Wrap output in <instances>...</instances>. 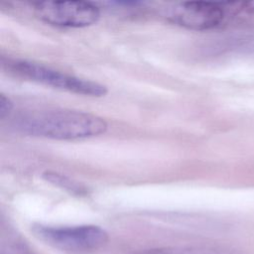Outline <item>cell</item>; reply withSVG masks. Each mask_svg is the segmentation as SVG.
I'll use <instances>...</instances> for the list:
<instances>
[{
    "instance_id": "obj_1",
    "label": "cell",
    "mask_w": 254,
    "mask_h": 254,
    "mask_svg": "<svg viewBox=\"0 0 254 254\" xmlns=\"http://www.w3.org/2000/svg\"><path fill=\"white\" fill-rule=\"evenodd\" d=\"M18 130L31 136L56 140H77L98 136L107 129L106 121L89 112L65 108L31 110L15 119Z\"/></svg>"
},
{
    "instance_id": "obj_2",
    "label": "cell",
    "mask_w": 254,
    "mask_h": 254,
    "mask_svg": "<svg viewBox=\"0 0 254 254\" xmlns=\"http://www.w3.org/2000/svg\"><path fill=\"white\" fill-rule=\"evenodd\" d=\"M254 14V1H189L176 5L168 19L190 30L204 31L221 26L228 20Z\"/></svg>"
},
{
    "instance_id": "obj_3",
    "label": "cell",
    "mask_w": 254,
    "mask_h": 254,
    "mask_svg": "<svg viewBox=\"0 0 254 254\" xmlns=\"http://www.w3.org/2000/svg\"><path fill=\"white\" fill-rule=\"evenodd\" d=\"M34 235L46 244L72 254L92 252L102 248L108 241V233L93 224L72 226H52L35 224Z\"/></svg>"
},
{
    "instance_id": "obj_4",
    "label": "cell",
    "mask_w": 254,
    "mask_h": 254,
    "mask_svg": "<svg viewBox=\"0 0 254 254\" xmlns=\"http://www.w3.org/2000/svg\"><path fill=\"white\" fill-rule=\"evenodd\" d=\"M7 66L20 76L76 94L100 97L104 96L108 91L107 87L99 82L70 75L50 66L30 61H8Z\"/></svg>"
},
{
    "instance_id": "obj_5",
    "label": "cell",
    "mask_w": 254,
    "mask_h": 254,
    "mask_svg": "<svg viewBox=\"0 0 254 254\" xmlns=\"http://www.w3.org/2000/svg\"><path fill=\"white\" fill-rule=\"evenodd\" d=\"M33 9L40 20L58 27L83 28L95 24L100 17L96 4L81 0L35 2Z\"/></svg>"
},
{
    "instance_id": "obj_6",
    "label": "cell",
    "mask_w": 254,
    "mask_h": 254,
    "mask_svg": "<svg viewBox=\"0 0 254 254\" xmlns=\"http://www.w3.org/2000/svg\"><path fill=\"white\" fill-rule=\"evenodd\" d=\"M43 177L46 181L50 182L51 184L58 186L62 189H64L66 190H69L71 192H76L80 194L85 190L83 186L77 184L76 182L72 181L68 177H65L62 174H58L55 172H46L43 174Z\"/></svg>"
},
{
    "instance_id": "obj_7",
    "label": "cell",
    "mask_w": 254,
    "mask_h": 254,
    "mask_svg": "<svg viewBox=\"0 0 254 254\" xmlns=\"http://www.w3.org/2000/svg\"><path fill=\"white\" fill-rule=\"evenodd\" d=\"M13 109V102L5 94H0V118H6Z\"/></svg>"
},
{
    "instance_id": "obj_8",
    "label": "cell",
    "mask_w": 254,
    "mask_h": 254,
    "mask_svg": "<svg viewBox=\"0 0 254 254\" xmlns=\"http://www.w3.org/2000/svg\"><path fill=\"white\" fill-rule=\"evenodd\" d=\"M139 254H173V253H167V252H162V251H150V252H144V253H139ZM205 254H237L232 251H214L210 253H205Z\"/></svg>"
}]
</instances>
